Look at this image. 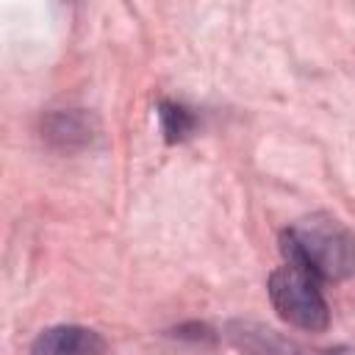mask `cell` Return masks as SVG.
I'll use <instances>...</instances> for the list:
<instances>
[{
  "label": "cell",
  "instance_id": "1",
  "mask_svg": "<svg viewBox=\"0 0 355 355\" xmlns=\"http://www.w3.org/2000/svg\"><path fill=\"white\" fill-rule=\"evenodd\" d=\"M286 263H294L316 280H347L355 275V230L333 214H308L280 236Z\"/></svg>",
  "mask_w": 355,
  "mask_h": 355
},
{
  "label": "cell",
  "instance_id": "7",
  "mask_svg": "<svg viewBox=\"0 0 355 355\" xmlns=\"http://www.w3.org/2000/svg\"><path fill=\"white\" fill-rule=\"evenodd\" d=\"M352 355H355V349H352Z\"/></svg>",
  "mask_w": 355,
  "mask_h": 355
},
{
  "label": "cell",
  "instance_id": "3",
  "mask_svg": "<svg viewBox=\"0 0 355 355\" xmlns=\"http://www.w3.org/2000/svg\"><path fill=\"white\" fill-rule=\"evenodd\" d=\"M105 338L83 324L47 327L31 344V355H105Z\"/></svg>",
  "mask_w": 355,
  "mask_h": 355
},
{
  "label": "cell",
  "instance_id": "6",
  "mask_svg": "<svg viewBox=\"0 0 355 355\" xmlns=\"http://www.w3.org/2000/svg\"><path fill=\"white\" fill-rule=\"evenodd\" d=\"M158 122H161V133L169 144H178V141L189 139L191 130L197 128L194 114L186 105L175 103V100H161L158 103Z\"/></svg>",
  "mask_w": 355,
  "mask_h": 355
},
{
  "label": "cell",
  "instance_id": "5",
  "mask_svg": "<svg viewBox=\"0 0 355 355\" xmlns=\"http://www.w3.org/2000/svg\"><path fill=\"white\" fill-rule=\"evenodd\" d=\"M230 341L244 355H319L261 324H230Z\"/></svg>",
  "mask_w": 355,
  "mask_h": 355
},
{
  "label": "cell",
  "instance_id": "4",
  "mask_svg": "<svg viewBox=\"0 0 355 355\" xmlns=\"http://www.w3.org/2000/svg\"><path fill=\"white\" fill-rule=\"evenodd\" d=\"M44 139L58 147V150H80V147H89L94 133H97V125L92 119V114H83V111H55L44 119Z\"/></svg>",
  "mask_w": 355,
  "mask_h": 355
},
{
  "label": "cell",
  "instance_id": "2",
  "mask_svg": "<svg viewBox=\"0 0 355 355\" xmlns=\"http://www.w3.org/2000/svg\"><path fill=\"white\" fill-rule=\"evenodd\" d=\"M269 300L280 319L305 333H322L330 324V308L319 280L294 263H283L269 275Z\"/></svg>",
  "mask_w": 355,
  "mask_h": 355
}]
</instances>
